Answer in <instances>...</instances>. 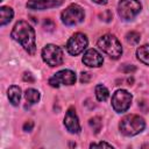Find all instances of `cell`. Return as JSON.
<instances>
[{"instance_id":"1","label":"cell","mask_w":149,"mask_h":149,"mask_svg":"<svg viewBox=\"0 0 149 149\" xmlns=\"http://www.w3.org/2000/svg\"><path fill=\"white\" fill-rule=\"evenodd\" d=\"M10 36L13 40L19 42L28 54H30V55L35 54V51H36L35 31L28 22H26L23 20L16 22L10 33Z\"/></svg>"},{"instance_id":"2","label":"cell","mask_w":149,"mask_h":149,"mask_svg":"<svg viewBox=\"0 0 149 149\" xmlns=\"http://www.w3.org/2000/svg\"><path fill=\"white\" fill-rule=\"evenodd\" d=\"M146 127L144 120L139 115H127L125 116L119 125L120 132L126 136H134L139 133H141Z\"/></svg>"},{"instance_id":"3","label":"cell","mask_w":149,"mask_h":149,"mask_svg":"<svg viewBox=\"0 0 149 149\" xmlns=\"http://www.w3.org/2000/svg\"><path fill=\"white\" fill-rule=\"evenodd\" d=\"M98 47L106 55H108L111 58H114V59H118L122 54L121 43L119 42V40L115 36L109 35V34L101 36L98 40Z\"/></svg>"},{"instance_id":"4","label":"cell","mask_w":149,"mask_h":149,"mask_svg":"<svg viewBox=\"0 0 149 149\" xmlns=\"http://www.w3.org/2000/svg\"><path fill=\"white\" fill-rule=\"evenodd\" d=\"M84 16H85L84 9L79 5L72 3L66 9H64L62 12L61 19H62V22L64 24H66V26H74V24L80 23L84 20Z\"/></svg>"},{"instance_id":"5","label":"cell","mask_w":149,"mask_h":149,"mask_svg":"<svg viewBox=\"0 0 149 149\" xmlns=\"http://www.w3.org/2000/svg\"><path fill=\"white\" fill-rule=\"evenodd\" d=\"M42 58L49 66H59L63 63V51L58 45L48 44L42 50Z\"/></svg>"},{"instance_id":"6","label":"cell","mask_w":149,"mask_h":149,"mask_svg":"<svg viewBox=\"0 0 149 149\" xmlns=\"http://www.w3.org/2000/svg\"><path fill=\"white\" fill-rule=\"evenodd\" d=\"M141 10V2L139 0H120L118 5V12L121 19L132 20Z\"/></svg>"},{"instance_id":"7","label":"cell","mask_w":149,"mask_h":149,"mask_svg":"<svg viewBox=\"0 0 149 149\" xmlns=\"http://www.w3.org/2000/svg\"><path fill=\"white\" fill-rule=\"evenodd\" d=\"M132 104V94L126 90H118L112 97V106L116 113L126 112Z\"/></svg>"},{"instance_id":"8","label":"cell","mask_w":149,"mask_h":149,"mask_svg":"<svg viewBox=\"0 0 149 149\" xmlns=\"http://www.w3.org/2000/svg\"><path fill=\"white\" fill-rule=\"evenodd\" d=\"M86 47H87V37L83 33H76L74 35H72V37H70L66 44V49L69 54L72 56L79 55L80 52H83V50Z\"/></svg>"},{"instance_id":"9","label":"cell","mask_w":149,"mask_h":149,"mask_svg":"<svg viewBox=\"0 0 149 149\" xmlns=\"http://www.w3.org/2000/svg\"><path fill=\"white\" fill-rule=\"evenodd\" d=\"M74 83H76V73L71 70L58 71L49 79V85L52 87H59L61 85H73Z\"/></svg>"},{"instance_id":"10","label":"cell","mask_w":149,"mask_h":149,"mask_svg":"<svg viewBox=\"0 0 149 149\" xmlns=\"http://www.w3.org/2000/svg\"><path fill=\"white\" fill-rule=\"evenodd\" d=\"M64 125L70 133L78 134L80 132V125L78 121V116L76 114V109L73 107H70L68 109L65 118H64Z\"/></svg>"},{"instance_id":"11","label":"cell","mask_w":149,"mask_h":149,"mask_svg":"<svg viewBox=\"0 0 149 149\" xmlns=\"http://www.w3.org/2000/svg\"><path fill=\"white\" fill-rule=\"evenodd\" d=\"M83 63L91 68H98L102 65L104 58L95 49H88L83 56Z\"/></svg>"},{"instance_id":"12","label":"cell","mask_w":149,"mask_h":149,"mask_svg":"<svg viewBox=\"0 0 149 149\" xmlns=\"http://www.w3.org/2000/svg\"><path fill=\"white\" fill-rule=\"evenodd\" d=\"M27 7L34 10H43L45 8L51 7V2L50 0H28Z\"/></svg>"},{"instance_id":"13","label":"cell","mask_w":149,"mask_h":149,"mask_svg":"<svg viewBox=\"0 0 149 149\" xmlns=\"http://www.w3.org/2000/svg\"><path fill=\"white\" fill-rule=\"evenodd\" d=\"M24 99L27 102V105H26V108H27L30 105H34L40 100V92L35 88H28L24 92Z\"/></svg>"},{"instance_id":"14","label":"cell","mask_w":149,"mask_h":149,"mask_svg":"<svg viewBox=\"0 0 149 149\" xmlns=\"http://www.w3.org/2000/svg\"><path fill=\"white\" fill-rule=\"evenodd\" d=\"M20 98H21V88L15 85L10 86L8 88V99L10 101V104L14 106H17L20 102Z\"/></svg>"},{"instance_id":"15","label":"cell","mask_w":149,"mask_h":149,"mask_svg":"<svg viewBox=\"0 0 149 149\" xmlns=\"http://www.w3.org/2000/svg\"><path fill=\"white\" fill-rule=\"evenodd\" d=\"M0 15H1V19H0V24L1 26H5L7 23L10 22V20L13 19V15H14V12L10 7H7V6H2L0 8Z\"/></svg>"},{"instance_id":"16","label":"cell","mask_w":149,"mask_h":149,"mask_svg":"<svg viewBox=\"0 0 149 149\" xmlns=\"http://www.w3.org/2000/svg\"><path fill=\"white\" fill-rule=\"evenodd\" d=\"M136 56L140 62H142L146 65H149V45L144 44V45L140 47L136 50Z\"/></svg>"},{"instance_id":"17","label":"cell","mask_w":149,"mask_h":149,"mask_svg":"<svg viewBox=\"0 0 149 149\" xmlns=\"http://www.w3.org/2000/svg\"><path fill=\"white\" fill-rule=\"evenodd\" d=\"M108 95H109V92H108V90L104 85H97L95 86V97H97V99L99 101L107 100Z\"/></svg>"},{"instance_id":"18","label":"cell","mask_w":149,"mask_h":149,"mask_svg":"<svg viewBox=\"0 0 149 149\" xmlns=\"http://www.w3.org/2000/svg\"><path fill=\"white\" fill-rule=\"evenodd\" d=\"M141 37H140V34L136 33V31H129L127 35H126V41L132 44V45H136L139 42H140Z\"/></svg>"},{"instance_id":"19","label":"cell","mask_w":149,"mask_h":149,"mask_svg":"<svg viewBox=\"0 0 149 149\" xmlns=\"http://www.w3.org/2000/svg\"><path fill=\"white\" fill-rule=\"evenodd\" d=\"M90 126H91V128L94 130V133L98 134V133L101 130V126H102L100 118H98V116L92 118V119L90 120Z\"/></svg>"},{"instance_id":"20","label":"cell","mask_w":149,"mask_h":149,"mask_svg":"<svg viewBox=\"0 0 149 149\" xmlns=\"http://www.w3.org/2000/svg\"><path fill=\"white\" fill-rule=\"evenodd\" d=\"M100 17H102L101 20H104L106 22H109L112 20V17H113V14H112V12L109 9H106L102 14H100Z\"/></svg>"},{"instance_id":"21","label":"cell","mask_w":149,"mask_h":149,"mask_svg":"<svg viewBox=\"0 0 149 149\" xmlns=\"http://www.w3.org/2000/svg\"><path fill=\"white\" fill-rule=\"evenodd\" d=\"M43 28H45V29L49 30V31L54 30V28H55V23H54V21L50 20V19L44 20V22H43Z\"/></svg>"},{"instance_id":"22","label":"cell","mask_w":149,"mask_h":149,"mask_svg":"<svg viewBox=\"0 0 149 149\" xmlns=\"http://www.w3.org/2000/svg\"><path fill=\"white\" fill-rule=\"evenodd\" d=\"M120 70H121V72H123V73H133V72L136 71V68H135L134 65H123Z\"/></svg>"},{"instance_id":"23","label":"cell","mask_w":149,"mask_h":149,"mask_svg":"<svg viewBox=\"0 0 149 149\" xmlns=\"http://www.w3.org/2000/svg\"><path fill=\"white\" fill-rule=\"evenodd\" d=\"M91 148H113L112 144L106 143V142H99V143H92L90 146Z\"/></svg>"},{"instance_id":"24","label":"cell","mask_w":149,"mask_h":149,"mask_svg":"<svg viewBox=\"0 0 149 149\" xmlns=\"http://www.w3.org/2000/svg\"><path fill=\"white\" fill-rule=\"evenodd\" d=\"M90 79H91V73H88V72H81V74H80V83L86 84V83L90 81Z\"/></svg>"},{"instance_id":"25","label":"cell","mask_w":149,"mask_h":149,"mask_svg":"<svg viewBox=\"0 0 149 149\" xmlns=\"http://www.w3.org/2000/svg\"><path fill=\"white\" fill-rule=\"evenodd\" d=\"M23 80L28 81V83H34L35 81V79H34V77H33V74L30 72H24L23 73Z\"/></svg>"},{"instance_id":"26","label":"cell","mask_w":149,"mask_h":149,"mask_svg":"<svg viewBox=\"0 0 149 149\" xmlns=\"http://www.w3.org/2000/svg\"><path fill=\"white\" fill-rule=\"evenodd\" d=\"M33 127H34V122L33 121H27L24 125H23V130H26V132H30L31 129H33Z\"/></svg>"},{"instance_id":"27","label":"cell","mask_w":149,"mask_h":149,"mask_svg":"<svg viewBox=\"0 0 149 149\" xmlns=\"http://www.w3.org/2000/svg\"><path fill=\"white\" fill-rule=\"evenodd\" d=\"M63 1H64V0H50L51 7H58V6H61V5L63 3Z\"/></svg>"},{"instance_id":"28","label":"cell","mask_w":149,"mask_h":149,"mask_svg":"<svg viewBox=\"0 0 149 149\" xmlns=\"http://www.w3.org/2000/svg\"><path fill=\"white\" fill-rule=\"evenodd\" d=\"M92 1H94V2H97L99 5H106L107 3V0H92Z\"/></svg>"}]
</instances>
